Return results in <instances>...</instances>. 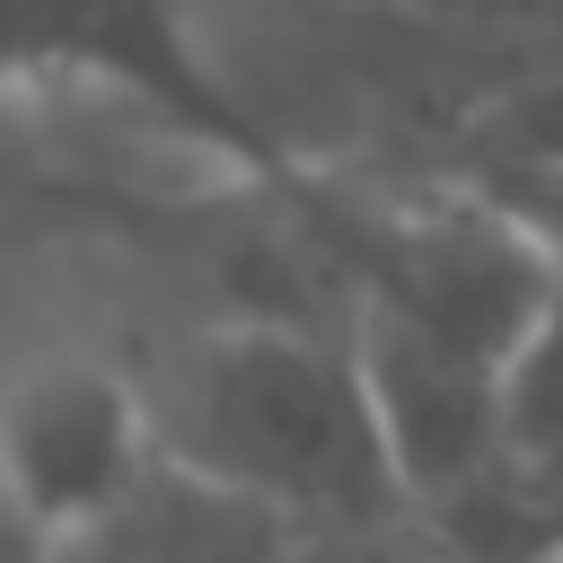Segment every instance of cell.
Wrapping results in <instances>:
<instances>
[{
    "label": "cell",
    "instance_id": "2",
    "mask_svg": "<svg viewBox=\"0 0 563 563\" xmlns=\"http://www.w3.org/2000/svg\"><path fill=\"white\" fill-rule=\"evenodd\" d=\"M18 88L114 97L282 202L317 185L299 167L290 132L202 44L194 0H0V97H18Z\"/></svg>",
    "mask_w": 563,
    "mask_h": 563
},
{
    "label": "cell",
    "instance_id": "5",
    "mask_svg": "<svg viewBox=\"0 0 563 563\" xmlns=\"http://www.w3.org/2000/svg\"><path fill=\"white\" fill-rule=\"evenodd\" d=\"M334 9L378 18V26H396L405 44L563 70V0H334Z\"/></svg>",
    "mask_w": 563,
    "mask_h": 563
},
{
    "label": "cell",
    "instance_id": "4",
    "mask_svg": "<svg viewBox=\"0 0 563 563\" xmlns=\"http://www.w3.org/2000/svg\"><path fill=\"white\" fill-rule=\"evenodd\" d=\"M53 563H334V545L158 449V466L106 519L70 528Z\"/></svg>",
    "mask_w": 563,
    "mask_h": 563
},
{
    "label": "cell",
    "instance_id": "6",
    "mask_svg": "<svg viewBox=\"0 0 563 563\" xmlns=\"http://www.w3.org/2000/svg\"><path fill=\"white\" fill-rule=\"evenodd\" d=\"M334 563H493V554H475L466 537H449L440 519H396V528H369V537H352V545H334Z\"/></svg>",
    "mask_w": 563,
    "mask_h": 563
},
{
    "label": "cell",
    "instance_id": "3",
    "mask_svg": "<svg viewBox=\"0 0 563 563\" xmlns=\"http://www.w3.org/2000/svg\"><path fill=\"white\" fill-rule=\"evenodd\" d=\"M150 466H158V431H150L141 369L70 352L0 387V484L26 501V519L53 545L106 519Z\"/></svg>",
    "mask_w": 563,
    "mask_h": 563
},
{
    "label": "cell",
    "instance_id": "1",
    "mask_svg": "<svg viewBox=\"0 0 563 563\" xmlns=\"http://www.w3.org/2000/svg\"><path fill=\"white\" fill-rule=\"evenodd\" d=\"M141 396L176 466L299 519L325 545L413 519V484L396 466L352 325L273 308L202 317L141 369Z\"/></svg>",
    "mask_w": 563,
    "mask_h": 563
},
{
    "label": "cell",
    "instance_id": "7",
    "mask_svg": "<svg viewBox=\"0 0 563 563\" xmlns=\"http://www.w3.org/2000/svg\"><path fill=\"white\" fill-rule=\"evenodd\" d=\"M0 563H53V537L26 519V501L0 484Z\"/></svg>",
    "mask_w": 563,
    "mask_h": 563
}]
</instances>
